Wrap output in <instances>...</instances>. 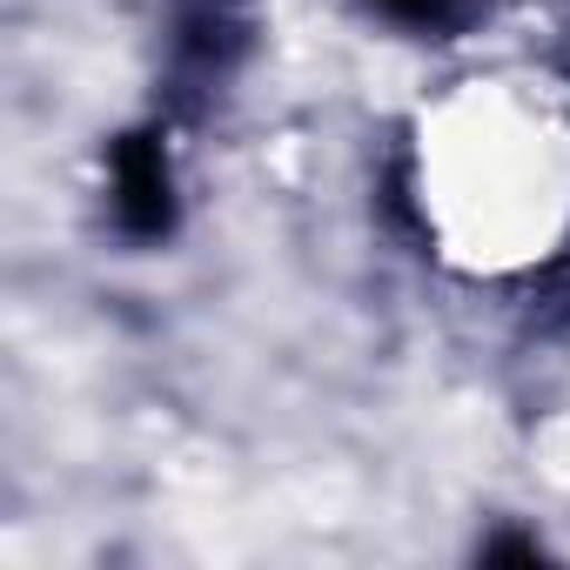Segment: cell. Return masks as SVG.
<instances>
[{
  "mask_svg": "<svg viewBox=\"0 0 570 570\" xmlns=\"http://www.w3.org/2000/svg\"><path fill=\"white\" fill-rule=\"evenodd\" d=\"M115 222L141 242L175 228V175L155 135H121L115 141Z\"/></svg>",
  "mask_w": 570,
  "mask_h": 570,
  "instance_id": "obj_1",
  "label": "cell"
},
{
  "mask_svg": "<svg viewBox=\"0 0 570 570\" xmlns=\"http://www.w3.org/2000/svg\"><path fill=\"white\" fill-rule=\"evenodd\" d=\"M181 68H202V75H222L228 55L242 48V8L235 0H188L181 8Z\"/></svg>",
  "mask_w": 570,
  "mask_h": 570,
  "instance_id": "obj_2",
  "label": "cell"
},
{
  "mask_svg": "<svg viewBox=\"0 0 570 570\" xmlns=\"http://www.w3.org/2000/svg\"><path fill=\"white\" fill-rule=\"evenodd\" d=\"M376 8H383L396 28H416V35H456V28L476 14V0H376Z\"/></svg>",
  "mask_w": 570,
  "mask_h": 570,
  "instance_id": "obj_3",
  "label": "cell"
}]
</instances>
